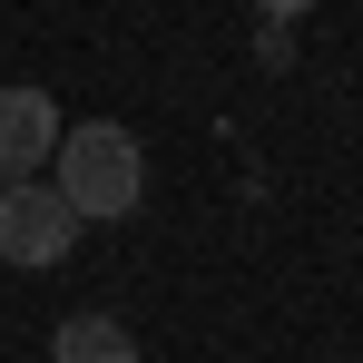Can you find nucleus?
<instances>
[{"instance_id": "obj_5", "label": "nucleus", "mask_w": 363, "mask_h": 363, "mask_svg": "<svg viewBox=\"0 0 363 363\" xmlns=\"http://www.w3.org/2000/svg\"><path fill=\"white\" fill-rule=\"evenodd\" d=\"M255 10H265V20H275V30H285V20H304V10H314V0H255Z\"/></svg>"}, {"instance_id": "obj_4", "label": "nucleus", "mask_w": 363, "mask_h": 363, "mask_svg": "<svg viewBox=\"0 0 363 363\" xmlns=\"http://www.w3.org/2000/svg\"><path fill=\"white\" fill-rule=\"evenodd\" d=\"M50 363H138L118 314H69L60 334H50Z\"/></svg>"}, {"instance_id": "obj_2", "label": "nucleus", "mask_w": 363, "mask_h": 363, "mask_svg": "<svg viewBox=\"0 0 363 363\" xmlns=\"http://www.w3.org/2000/svg\"><path fill=\"white\" fill-rule=\"evenodd\" d=\"M69 245H79V216H69L60 186H0V265H69Z\"/></svg>"}, {"instance_id": "obj_3", "label": "nucleus", "mask_w": 363, "mask_h": 363, "mask_svg": "<svg viewBox=\"0 0 363 363\" xmlns=\"http://www.w3.org/2000/svg\"><path fill=\"white\" fill-rule=\"evenodd\" d=\"M60 99L50 89H30V79H10L0 89V186H30L50 177V157H60Z\"/></svg>"}, {"instance_id": "obj_1", "label": "nucleus", "mask_w": 363, "mask_h": 363, "mask_svg": "<svg viewBox=\"0 0 363 363\" xmlns=\"http://www.w3.org/2000/svg\"><path fill=\"white\" fill-rule=\"evenodd\" d=\"M50 186L69 196L79 226H118V216H138V196H147V157H138V138L118 118H79V128H60Z\"/></svg>"}]
</instances>
